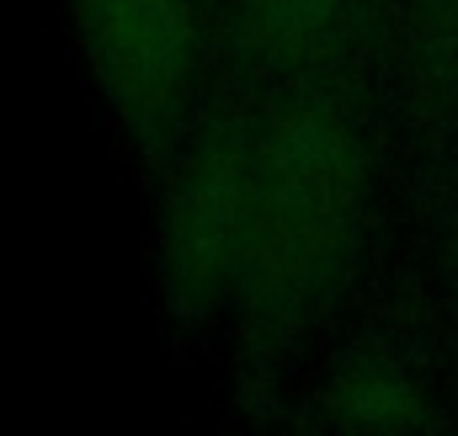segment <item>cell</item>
Instances as JSON below:
<instances>
[{
  "label": "cell",
  "mask_w": 458,
  "mask_h": 436,
  "mask_svg": "<svg viewBox=\"0 0 458 436\" xmlns=\"http://www.w3.org/2000/svg\"><path fill=\"white\" fill-rule=\"evenodd\" d=\"M70 27L117 128L155 138L198 75V0H70Z\"/></svg>",
  "instance_id": "3957f363"
},
{
  "label": "cell",
  "mask_w": 458,
  "mask_h": 436,
  "mask_svg": "<svg viewBox=\"0 0 458 436\" xmlns=\"http://www.w3.org/2000/svg\"><path fill=\"white\" fill-rule=\"evenodd\" d=\"M256 223V128L208 133L176 171L160 208V298L182 320L214 314L240 293Z\"/></svg>",
  "instance_id": "7a4b0ae2"
},
{
  "label": "cell",
  "mask_w": 458,
  "mask_h": 436,
  "mask_svg": "<svg viewBox=\"0 0 458 436\" xmlns=\"http://www.w3.org/2000/svg\"><path fill=\"white\" fill-rule=\"evenodd\" d=\"M346 5L352 0H245V16L267 54L299 59V54H315L342 27Z\"/></svg>",
  "instance_id": "5b68a950"
},
{
  "label": "cell",
  "mask_w": 458,
  "mask_h": 436,
  "mask_svg": "<svg viewBox=\"0 0 458 436\" xmlns=\"http://www.w3.org/2000/svg\"><path fill=\"white\" fill-rule=\"evenodd\" d=\"M368 197L362 144L320 96L256 122V223L240 298L267 325L299 320L346 266Z\"/></svg>",
  "instance_id": "6da1fadb"
},
{
  "label": "cell",
  "mask_w": 458,
  "mask_h": 436,
  "mask_svg": "<svg viewBox=\"0 0 458 436\" xmlns=\"http://www.w3.org/2000/svg\"><path fill=\"white\" fill-rule=\"evenodd\" d=\"M331 410H336V426H352V432L427 426V399H421L416 378L394 362H357L331 389Z\"/></svg>",
  "instance_id": "277c9868"
}]
</instances>
